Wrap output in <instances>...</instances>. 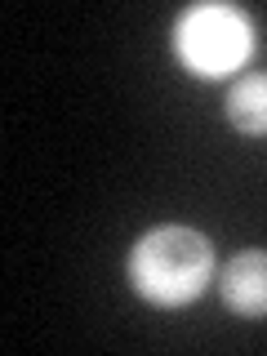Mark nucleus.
<instances>
[{
	"label": "nucleus",
	"mask_w": 267,
	"mask_h": 356,
	"mask_svg": "<svg viewBox=\"0 0 267 356\" xmlns=\"http://www.w3.org/2000/svg\"><path fill=\"white\" fill-rule=\"evenodd\" d=\"M214 276V245L196 227H156L129 254V285L147 303L178 307L192 303Z\"/></svg>",
	"instance_id": "obj_1"
},
{
	"label": "nucleus",
	"mask_w": 267,
	"mask_h": 356,
	"mask_svg": "<svg viewBox=\"0 0 267 356\" xmlns=\"http://www.w3.org/2000/svg\"><path fill=\"white\" fill-rule=\"evenodd\" d=\"M174 44H178V58L192 67L196 76L218 81V76L236 72L254 54V27L232 5H192L178 18Z\"/></svg>",
	"instance_id": "obj_2"
},
{
	"label": "nucleus",
	"mask_w": 267,
	"mask_h": 356,
	"mask_svg": "<svg viewBox=\"0 0 267 356\" xmlns=\"http://www.w3.org/2000/svg\"><path fill=\"white\" fill-rule=\"evenodd\" d=\"M222 303L236 316H267V250L236 254L218 276Z\"/></svg>",
	"instance_id": "obj_3"
},
{
	"label": "nucleus",
	"mask_w": 267,
	"mask_h": 356,
	"mask_svg": "<svg viewBox=\"0 0 267 356\" xmlns=\"http://www.w3.org/2000/svg\"><path fill=\"white\" fill-rule=\"evenodd\" d=\"M227 120L241 134L263 138V134H267V76H245V81L232 85V94H227Z\"/></svg>",
	"instance_id": "obj_4"
}]
</instances>
